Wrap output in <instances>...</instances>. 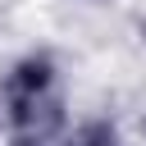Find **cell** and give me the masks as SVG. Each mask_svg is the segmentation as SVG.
<instances>
[{
	"label": "cell",
	"mask_w": 146,
	"mask_h": 146,
	"mask_svg": "<svg viewBox=\"0 0 146 146\" xmlns=\"http://www.w3.org/2000/svg\"><path fill=\"white\" fill-rule=\"evenodd\" d=\"M0 119L5 146H59L68 132L64 78L50 50H23L0 73Z\"/></svg>",
	"instance_id": "1"
},
{
	"label": "cell",
	"mask_w": 146,
	"mask_h": 146,
	"mask_svg": "<svg viewBox=\"0 0 146 146\" xmlns=\"http://www.w3.org/2000/svg\"><path fill=\"white\" fill-rule=\"evenodd\" d=\"M141 132H146V110H141Z\"/></svg>",
	"instance_id": "3"
},
{
	"label": "cell",
	"mask_w": 146,
	"mask_h": 146,
	"mask_svg": "<svg viewBox=\"0 0 146 146\" xmlns=\"http://www.w3.org/2000/svg\"><path fill=\"white\" fill-rule=\"evenodd\" d=\"M59 146H123V132H119L110 119H82L78 128L64 132Z\"/></svg>",
	"instance_id": "2"
}]
</instances>
